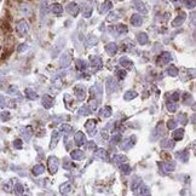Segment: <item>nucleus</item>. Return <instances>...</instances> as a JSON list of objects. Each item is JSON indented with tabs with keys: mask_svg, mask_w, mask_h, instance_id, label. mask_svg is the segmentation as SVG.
Instances as JSON below:
<instances>
[{
	"mask_svg": "<svg viewBox=\"0 0 196 196\" xmlns=\"http://www.w3.org/2000/svg\"><path fill=\"white\" fill-rule=\"evenodd\" d=\"M58 166H59L58 159H57L56 156H50V158H49V161H47L49 172H50L51 174H55V173L58 171Z\"/></svg>",
	"mask_w": 196,
	"mask_h": 196,
	"instance_id": "obj_1",
	"label": "nucleus"
},
{
	"mask_svg": "<svg viewBox=\"0 0 196 196\" xmlns=\"http://www.w3.org/2000/svg\"><path fill=\"white\" fill-rule=\"evenodd\" d=\"M28 29H29L28 23H27L24 19H21V21L17 22V24H16V30H17V33H18L21 36L26 35V33L28 32Z\"/></svg>",
	"mask_w": 196,
	"mask_h": 196,
	"instance_id": "obj_2",
	"label": "nucleus"
},
{
	"mask_svg": "<svg viewBox=\"0 0 196 196\" xmlns=\"http://www.w3.org/2000/svg\"><path fill=\"white\" fill-rule=\"evenodd\" d=\"M102 64H103V62H102L101 57H98V56H92L91 57V69H92L93 73H96L97 70H99L102 68Z\"/></svg>",
	"mask_w": 196,
	"mask_h": 196,
	"instance_id": "obj_3",
	"label": "nucleus"
},
{
	"mask_svg": "<svg viewBox=\"0 0 196 196\" xmlns=\"http://www.w3.org/2000/svg\"><path fill=\"white\" fill-rule=\"evenodd\" d=\"M74 93H75L78 101H84L86 98V89H85V86H82V85L75 86L74 87Z\"/></svg>",
	"mask_w": 196,
	"mask_h": 196,
	"instance_id": "obj_4",
	"label": "nucleus"
},
{
	"mask_svg": "<svg viewBox=\"0 0 196 196\" xmlns=\"http://www.w3.org/2000/svg\"><path fill=\"white\" fill-rule=\"evenodd\" d=\"M96 125H97V121L95 119H90L85 124V128L86 131L89 132L90 136H95L96 135Z\"/></svg>",
	"mask_w": 196,
	"mask_h": 196,
	"instance_id": "obj_5",
	"label": "nucleus"
},
{
	"mask_svg": "<svg viewBox=\"0 0 196 196\" xmlns=\"http://www.w3.org/2000/svg\"><path fill=\"white\" fill-rule=\"evenodd\" d=\"M74 141H75V144L78 146H81L84 145L87 141H86V136L84 135V132H81V131H78V132L74 135Z\"/></svg>",
	"mask_w": 196,
	"mask_h": 196,
	"instance_id": "obj_6",
	"label": "nucleus"
},
{
	"mask_svg": "<svg viewBox=\"0 0 196 196\" xmlns=\"http://www.w3.org/2000/svg\"><path fill=\"white\" fill-rule=\"evenodd\" d=\"M135 143H136V137L133 136V137H129V138H127L126 141H124V142L121 143L120 148H121L122 150H129L131 148L135 145Z\"/></svg>",
	"mask_w": 196,
	"mask_h": 196,
	"instance_id": "obj_7",
	"label": "nucleus"
},
{
	"mask_svg": "<svg viewBox=\"0 0 196 196\" xmlns=\"http://www.w3.org/2000/svg\"><path fill=\"white\" fill-rule=\"evenodd\" d=\"M171 53L169 52H163L161 56H159V58H158V61H156V64L158 65H165V64H167V63H169L171 62Z\"/></svg>",
	"mask_w": 196,
	"mask_h": 196,
	"instance_id": "obj_8",
	"label": "nucleus"
},
{
	"mask_svg": "<svg viewBox=\"0 0 196 196\" xmlns=\"http://www.w3.org/2000/svg\"><path fill=\"white\" fill-rule=\"evenodd\" d=\"M105 52H107L109 56H114V55H116V52H118V45H116L115 42L108 44V45L105 46Z\"/></svg>",
	"mask_w": 196,
	"mask_h": 196,
	"instance_id": "obj_9",
	"label": "nucleus"
},
{
	"mask_svg": "<svg viewBox=\"0 0 196 196\" xmlns=\"http://www.w3.org/2000/svg\"><path fill=\"white\" fill-rule=\"evenodd\" d=\"M185 18H186V15H185L184 12H180V13L177 16V18L172 22V26H173V27H179V26H182V24L184 23Z\"/></svg>",
	"mask_w": 196,
	"mask_h": 196,
	"instance_id": "obj_10",
	"label": "nucleus"
},
{
	"mask_svg": "<svg viewBox=\"0 0 196 196\" xmlns=\"http://www.w3.org/2000/svg\"><path fill=\"white\" fill-rule=\"evenodd\" d=\"M120 64H121V67H124L126 69H132V67H133V62L127 57H121L120 58Z\"/></svg>",
	"mask_w": 196,
	"mask_h": 196,
	"instance_id": "obj_11",
	"label": "nucleus"
},
{
	"mask_svg": "<svg viewBox=\"0 0 196 196\" xmlns=\"http://www.w3.org/2000/svg\"><path fill=\"white\" fill-rule=\"evenodd\" d=\"M131 23H132V26H135V27H139V26H142V23H143V18H142V16L138 15V13L132 15V17H131Z\"/></svg>",
	"mask_w": 196,
	"mask_h": 196,
	"instance_id": "obj_12",
	"label": "nucleus"
},
{
	"mask_svg": "<svg viewBox=\"0 0 196 196\" xmlns=\"http://www.w3.org/2000/svg\"><path fill=\"white\" fill-rule=\"evenodd\" d=\"M42 105L45 107L46 109H50L52 105H53V98L49 95H45L42 97Z\"/></svg>",
	"mask_w": 196,
	"mask_h": 196,
	"instance_id": "obj_13",
	"label": "nucleus"
},
{
	"mask_svg": "<svg viewBox=\"0 0 196 196\" xmlns=\"http://www.w3.org/2000/svg\"><path fill=\"white\" fill-rule=\"evenodd\" d=\"M70 156H72V159L79 161V160H82V159L85 158V154H84V151H82V150L76 149V150H73V151L70 152Z\"/></svg>",
	"mask_w": 196,
	"mask_h": 196,
	"instance_id": "obj_14",
	"label": "nucleus"
},
{
	"mask_svg": "<svg viewBox=\"0 0 196 196\" xmlns=\"http://www.w3.org/2000/svg\"><path fill=\"white\" fill-rule=\"evenodd\" d=\"M67 11L72 15V16H76L79 13V6L76 3H70L68 6H67Z\"/></svg>",
	"mask_w": 196,
	"mask_h": 196,
	"instance_id": "obj_15",
	"label": "nucleus"
},
{
	"mask_svg": "<svg viewBox=\"0 0 196 196\" xmlns=\"http://www.w3.org/2000/svg\"><path fill=\"white\" fill-rule=\"evenodd\" d=\"M133 5H135V7H136L139 12H142V13H146V12H148V10H146L144 3H142L141 0H135V1H133Z\"/></svg>",
	"mask_w": 196,
	"mask_h": 196,
	"instance_id": "obj_16",
	"label": "nucleus"
},
{
	"mask_svg": "<svg viewBox=\"0 0 196 196\" xmlns=\"http://www.w3.org/2000/svg\"><path fill=\"white\" fill-rule=\"evenodd\" d=\"M112 113H113V110H112L110 107H103L101 110H99V115L102 118H109V116L112 115Z\"/></svg>",
	"mask_w": 196,
	"mask_h": 196,
	"instance_id": "obj_17",
	"label": "nucleus"
},
{
	"mask_svg": "<svg viewBox=\"0 0 196 196\" xmlns=\"http://www.w3.org/2000/svg\"><path fill=\"white\" fill-rule=\"evenodd\" d=\"M107 87H108V92H109V93H112V92L115 91V89H116V82L113 80V78H109V79L107 80Z\"/></svg>",
	"mask_w": 196,
	"mask_h": 196,
	"instance_id": "obj_18",
	"label": "nucleus"
},
{
	"mask_svg": "<svg viewBox=\"0 0 196 196\" xmlns=\"http://www.w3.org/2000/svg\"><path fill=\"white\" fill-rule=\"evenodd\" d=\"M172 137H173V141H180V139H183V137H184V129L183 128L176 129L172 133Z\"/></svg>",
	"mask_w": 196,
	"mask_h": 196,
	"instance_id": "obj_19",
	"label": "nucleus"
},
{
	"mask_svg": "<svg viewBox=\"0 0 196 196\" xmlns=\"http://www.w3.org/2000/svg\"><path fill=\"white\" fill-rule=\"evenodd\" d=\"M161 167L165 172H172V171H174V168H176V163L174 162H163L161 165Z\"/></svg>",
	"mask_w": 196,
	"mask_h": 196,
	"instance_id": "obj_20",
	"label": "nucleus"
},
{
	"mask_svg": "<svg viewBox=\"0 0 196 196\" xmlns=\"http://www.w3.org/2000/svg\"><path fill=\"white\" fill-rule=\"evenodd\" d=\"M75 67H76V69L78 70H80V72H84L86 68H87V63L84 61V59H76L75 61Z\"/></svg>",
	"mask_w": 196,
	"mask_h": 196,
	"instance_id": "obj_21",
	"label": "nucleus"
},
{
	"mask_svg": "<svg viewBox=\"0 0 196 196\" xmlns=\"http://www.w3.org/2000/svg\"><path fill=\"white\" fill-rule=\"evenodd\" d=\"M70 190H72V184L69 182H65L64 184H62L59 186L61 194H68V192H70Z\"/></svg>",
	"mask_w": 196,
	"mask_h": 196,
	"instance_id": "obj_22",
	"label": "nucleus"
},
{
	"mask_svg": "<svg viewBox=\"0 0 196 196\" xmlns=\"http://www.w3.org/2000/svg\"><path fill=\"white\" fill-rule=\"evenodd\" d=\"M32 172L34 176H40L41 173L45 172V167H44L42 165H35L33 168H32Z\"/></svg>",
	"mask_w": 196,
	"mask_h": 196,
	"instance_id": "obj_23",
	"label": "nucleus"
},
{
	"mask_svg": "<svg viewBox=\"0 0 196 196\" xmlns=\"http://www.w3.org/2000/svg\"><path fill=\"white\" fill-rule=\"evenodd\" d=\"M72 62V57L69 55H64L62 58H61V67H68Z\"/></svg>",
	"mask_w": 196,
	"mask_h": 196,
	"instance_id": "obj_24",
	"label": "nucleus"
},
{
	"mask_svg": "<svg viewBox=\"0 0 196 196\" xmlns=\"http://www.w3.org/2000/svg\"><path fill=\"white\" fill-rule=\"evenodd\" d=\"M148 35L145 34V33H139L138 35H137V41L141 44V45H145V44L148 42Z\"/></svg>",
	"mask_w": 196,
	"mask_h": 196,
	"instance_id": "obj_25",
	"label": "nucleus"
},
{
	"mask_svg": "<svg viewBox=\"0 0 196 196\" xmlns=\"http://www.w3.org/2000/svg\"><path fill=\"white\" fill-rule=\"evenodd\" d=\"M97 158H99V159H102V160H107L108 159V154H107V151L104 150V149H97L96 150V154H95Z\"/></svg>",
	"mask_w": 196,
	"mask_h": 196,
	"instance_id": "obj_26",
	"label": "nucleus"
},
{
	"mask_svg": "<svg viewBox=\"0 0 196 196\" xmlns=\"http://www.w3.org/2000/svg\"><path fill=\"white\" fill-rule=\"evenodd\" d=\"M58 139H59V133L57 132V131H55V132L52 133V138H51V144H50V148H51V149H53V148L56 146V144H57Z\"/></svg>",
	"mask_w": 196,
	"mask_h": 196,
	"instance_id": "obj_27",
	"label": "nucleus"
},
{
	"mask_svg": "<svg viewBox=\"0 0 196 196\" xmlns=\"http://www.w3.org/2000/svg\"><path fill=\"white\" fill-rule=\"evenodd\" d=\"M24 93H26V97L29 98V99H36V98H38L36 92H35L34 90H32V89H26Z\"/></svg>",
	"mask_w": 196,
	"mask_h": 196,
	"instance_id": "obj_28",
	"label": "nucleus"
},
{
	"mask_svg": "<svg viewBox=\"0 0 196 196\" xmlns=\"http://www.w3.org/2000/svg\"><path fill=\"white\" fill-rule=\"evenodd\" d=\"M138 96V93L136 91H127L125 95H124V99L125 101H131V99H133Z\"/></svg>",
	"mask_w": 196,
	"mask_h": 196,
	"instance_id": "obj_29",
	"label": "nucleus"
},
{
	"mask_svg": "<svg viewBox=\"0 0 196 196\" xmlns=\"http://www.w3.org/2000/svg\"><path fill=\"white\" fill-rule=\"evenodd\" d=\"M51 11H52L53 13H56V15H61V13L63 12V7H62L61 4H53V5L51 6Z\"/></svg>",
	"mask_w": 196,
	"mask_h": 196,
	"instance_id": "obj_30",
	"label": "nucleus"
},
{
	"mask_svg": "<svg viewBox=\"0 0 196 196\" xmlns=\"http://www.w3.org/2000/svg\"><path fill=\"white\" fill-rule=\"evenodd\" d=\"M167 109H168V112H171V113H174L177 110V108H178V104L176 103V102H173V101H171V102H167Z\"/></svg>",
	"mask_w": 196,
	"mask_h": 196,
	"instance_id": "obj_31",
	"label": "nucleus"
},
{
	"mask_svg": "<svg viewBox=\"0 0 196 196\" xmlns=\"http://www.w3.org/2000/svg\"><path fill=\"white\" fill-rule=\"evenodd\" d=\"M72 131H73V127H72L70 125H68V124H63V125L61 126V132H63V133H65V135H69Z\"/></svg>",
	"mask_w": 196,
	"mask_h": 196,
	"instance_id": "obj_32",
	"label": "nucleus"
},
{
	"mask_svg": "<svg viewBox=\"0 0 196 196\" xmlns=\"http://www.w3.org/2000/svg\"><path fill=\"white\" fill-rule=\"evenodd\" d=\"M127 161V158L125 155H115L114 156V162L118 163V165H121V163H125Z\"/></svg>",
	"mask_w": 196,
	"mask_h": 196,
	"instance_id": "obj_33",
	"label": "nucleus"
},
{
	"mask_svg": "<svg viewBox=\"0 0 196 196\" xmlns=\"http://www.w3.org/2000/svg\"><path fill=\"white\" fill-rule=\"evenodd\" d=\"M113 7V3L112 1H109V0H107V1L102 5V9H101V12H107V11H109V10H110Z\"/></svg>",
	"mask_w": 196,
	"mask_h": 196,
	"instance_id": "obj_34",
	"label": "nucleus"
},
{
	"mask_svg": "<svg viewBox=\"0 0 196 196\" xmlns=\"http://www.w3.org/2000/svg\"><path fill=\"white\" fill-rule=\"evenodd\" d=\"M177 158L178 159H180L182 161H184V162H186L188 160H189V152L188 151H180V152H178L177 154Z\"/></svg>",
	"mask_w": 196,
	"mask_h": 196,
	"instance_id": "obj_35",
	"label": "nucleus"
},
{
	"mask_svg": "<svg viewBox=\"0 0 196 196\" xmlns=\"http://www.w3.org/2000/svg\"><path fill=\"white\" fill-rule=\"evenodd\" d=\"M161 146L162 148H168V149H172L174 146V142L172 139H165L161 142Z\"/></svg>",
	"mask_w": 196,
	"mask_h": 196,
	"instance_id": "obj_36",
	"label": "nucleus"
},
{
	"mask_svg": "<svg viewBox=\"0 0 196 196\" xmlns=\"http://www.w3.org/2000/svg\"><path fill=\"white\" fill-rule=\"evenodd\" d=\"M13 190H15V194H17V195H22V194H23V190H24V188H23V185H22V184L17 183V184L15 185Z\"/></svg>",
	"mask_w": 196,
	"mask_h": 196,
	"instance_id": "obj_37",
	"label": "nucleus"
},
{
	"mask_svg": "<svg viewBox=\"0 0 196 196\" xmlns=\"http://www.w3.org/2000/svg\"><path fill=\"white\" fill-rule=\"evenodd\" d=\"M116 29H118V33L119 34H126L128 32L127 26H125V24H118L116 26Z\"/></svg>",
	"mask_w": 196,
	"mask_h": 196,
	"instance_id": "obj_38",
	"label": "nucleus"
},
{
	"mask_svg": "<svg viewBox=\"0 0 196 196\" xmlns=\"http://www.w3.org/2000/svg\"><path fill=\"white\" fill-rule=\"evenodd\" d=\"M141 185H142V180L137 178V179H136V180H133V183H132V190H133L135 192H137Z\"/></svg>",
	"mask_w": 196,
	"mask_h": 196,
	"instance_id": "obj_39",
	"label": "nucleus"
},
{
	"mask_svg": "<svg viewBox=\"0 0 196 196\" xmlns=\"http://www.w3.org/2000/svg\"><path fill=\"white\" fill-rule=\"evenodd\" d=\"M178 73H179L178 68H177V67H174V65H171V67L168 68V74L172 75V76H177Z\"/></svg>",
	"mask_w": 196,
	"mask_h": 196,
	"instance_id": "obj_40",
	"label": "nucleus"
},
{
	"mask_svg": "<svg viewBox=\"0 0 196 196\" xmlns=\"http://www.w3.org/2000/svg\"><path fill=\"white\" fill-rule=\"evenodd\" d=\"M91 112H92V110H91L89 107H82V108L79 109V114H80V115H89Z\"/></svg>",
	"mask_w": 196,
	"mask_h": 196,
	"instance_id": "obj_41",
	"label": "nucleus"
},
{
	"mask_svg": "<svg viewBox=\"0 0 196 196\" xmlns=\"http://www.w3.org/2000/svg\"><path fill=\"white\" fill-rule=\"evenodd\" d=\"M178 121L182 124V125H186L188 124V116L184 114V113H180L178 115Z\"/></svg>",
	"mask_w": 196,
	"mask_h": 196,
	"instance_id": "obj_42",
	"label": "nucleus"
},
{
	"mask_svg": "<svg viewBox=\"0 0 196 196\" xmlns=\"http://www.w3.org/2000/svg\"><path fill=\"white\" fill-rule=\"evenodd\" d=\"M121 171L124 172V174H129V172H131V167L125 162V163H121Z\"/></svg>",
	"mask_w": 196,
	"mask_h": 196,
	"instance_id": "obj_43",
	"label": "nucleus"
},
{
	"mask_svg": "<svg viewBox=\"0 0 196 196\" xmlns=\"http://www.w3.org/2000/svg\"><path fill=\"white\" fill-rule=\"evenodd\" d=\"M63 167L65 169H70L74 167V165L72 163V161H69V159H64V162H63Z\"/></svg>",
	"mask_w": 196,
	"mask_h": 196,
	"instance_id": "obj_44",
	"label": "nucleus"
},
{
	"mask_svg": "<svg viewBox=\"0 0 196 196\" xmlns=\"http://www.w3.org/2000/svg\"><path fill=\"white\" fill-rule=\"evenodd\" d=\"M167 127H168V129H174L177 127V122H176V120H168L167 121Z\"/></svg>",
	"mask_w": 196,
	"mask_h": 196,
	"instance_id": "obj_45",
	"label": "nucleus"
},
{
	"mask_svg": "<svg viewBox=\"0 0 196 196\" xmlns=\"http://www.w3.org/2000/svg\"><path fill=\"white\" fill-rule=\"evenodd\" d=\"M91 13H92V7H91V6H87V7L84 10V17H86V18H89V17L91 16Z\"/></svg>",
	"mask_w": 196,
	"mask_h": 196,
	"instance_id": "obj_46",
	"label": "nucleus"
},
{
	"mask_svg": "<svg viewBox=\"0 0 196 196\" xmlns=\"http://www.w3.org/2000/svg\"><path fill=\"white\" fill-rule=\"evenodd\" d=\"M0 119H1V121H7L10 119V113L9 112H3L1 115H0Z\"/></svg>",
	"mask_w": 196,
	"mask_h": 196,
	"instance_id": "obj_47",
	"label": "nucleus"
},
{
	"mask_svg": "<svg viewBox=\"0 0 196 196\" xmlns=\"http://www.w3.org/2000/svg\"><path fill=\"white\" fill-rule=\"evenodd\" d=\"M116 74H118V76H119L120 80H122V79L126 78V72L122 70V69H118V70H116Z\"/></svg>",
	"mask_w": 196,
	"mask_h": 196,
	"instance_id": "obj_48",
	"label": "nucleus"
},
{
	"mask_svg": "<svg viewBox=\"0 0 196 196\" xmlns=\"http://www.w3.org/2000/svg\"><path fill=\"white\" fill-rule=\"evenodd\" d=\"M185 6L188 9H194L195 7V0H185Z\"/></svg>",
	"mask_w": 196,
	"mask_h": 196,
	"instance_id": "obj_49",
	"label": "nucleus"
},
{
	"mask_svg": "<svg viewBox=\"0 0 196 196\" xmlns=\"http://www.w3.org/2000/svg\"><path fill=\"white\" fill-rule=\"evenodd\" d=\"M138 190H141L139 194H142V195H148V194H150V191H149V189H148L146 186H142V185H141Z\"/></svg>",
	"mask_w": 196,
	"mask_h": 196,
	"instance_id": "obj_50",
	"label": "nucleus"
},
{
	"mask_svg": "<svg viewBox=\"0 0 196 196\" xmlns=\"http://www.w3.org/2000/svg\"><path fill=\"white\" fill-rule=\"evenodd\" d=\"M85 144H86V149H92V150L97 149V146H96V144L93 142H89V143H85Z\"/></svg>",
	"mask_w": 196,
	"mask_h": 196,
	"instance_id": "obj_51",
	"label": "nucleus"
},
{
	"mask_svg": "<svg viewBox=\"0 0 196 196\" xmlns=\"http://www.w3.org/2000/svg\"><path fill=\"white\" fill-rule=\"evenodd\" d=\"M22 145H23V144H22V141H21V139H16V141L13 142V146H15L16 149H22Z\"/></svg>",
	"mask_w": 196,
	"mask_h": 196,
	"instance_id": "obj_52",
	"label": "nucleus"
},
{
	"mask_svg": "<svg viewBox=\"0 0 196 196\" xmlns=\"http://www.w3.org/2000/svg\"><path fill=\"white\" fill-rule=\"evenodd\" d=\"M183 98H184V103L185 104H189V102L191 101V96L189 93H184L183 95Z\"/></svg>",
	"mask_w": 196,
	"mask_h": 196,
	"instance_id": "obj_53",
	"label": "nucleus"
},
{
	"mask_svg": "<svg viewBox=\"0 0 196 196\" xmlns=\"http://www.w3.org/2000/svg\"><path fill=\"white\" fill-rule=\"evenodd\" d=\"M120 141H121V136H120V135H115V136H113V138H112V142H113L114 144L119 143Z\"/></svg>",
	"mask_w": 196,
	"mask_h": 196,
	"instance_id": "obj_54",
	"label": "nucleus"
},
{
	"mask_svg": "<svg viewBox=\"0 0 196 196\" xmlns=\"http://www.w3.org/2000/svg\"><path fill=\"white\" fill-rule=\"evenodd\" d=\"M53 85L57 87V89H61V87H62V80H61V78H57V79L55 80Z\"/></svg>",
	"mask_w": 196,
	"mask_h": 196,
	"instance_id": "obj_55",
	"label": "nucleus"
},
{
	"mask_svg": "<svg viewBox=\"0 0 196 196\" xmlns=\"http://www.w3.org/2000/svg\"><path fill=\"white\" fill-rule=\"evenodd\" d=\"M179 98H180V95H179V93H173V95H171V101H173V102H177Z\"/></svg>",
	"mask_w": 196,
	"mask_h": 196,
	"instance_id": "obj_56",
	"label": "nucleus"
},
{
	"mask_svg": "<svg viewBox=\"0 0 196 196\" xmlns=\"http://www.w3.org/2000/svg\"><path fill=\"white\" fill-rule=\"evenodd\" d=\"M6 105V99L0 95V107H5Z\"/></svg>",
	"mask_w": 196,
	"mask_h": 196,
	"instance_id": "obj_57",
	"label": "nucleus"
},
{
	"mask_svg": "<svg viewBox=\"0 0 196 196\" xmlns=\"http://www.w3.org/2000/svg\"><path fill=\"white\" fill-rule=\"evenodd\" d=\"M11 185H12V180H11V182H9V183L4 186V189H5L6 191H11Z\"/></svg>",
	"mask_w": 196,
	"mask_h": 196,
	"instance_id": "obj_58",
	"label": "nucleus"
},
{
	"mask_svg": "<svg viewBox=\"0 0 196 196\" xmlns=\"http://www.w3.org/2000/svg\"><path fill=\"white\" fill-rule=\"evenodd\" d=\"M26 49H27V45H26V44H22V45L18 47V51H19V52H22V51L26 50Z\"/></svg>",
	"mask_w": 196,
	"mask_h": 196,
	"instance_id": "obj_59",
	"label": "nucleus"
}]
</instances>
